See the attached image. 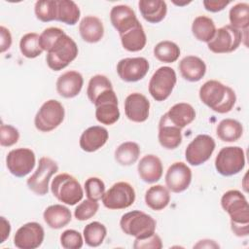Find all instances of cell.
<instances>
[{
	"mask_svg": "<svg viewBox=\"0 0 249 249\" xmlns=\"http://www.w3.org/2000/svg\"><path fill=\"white\" fill-rule=\"evenodd\" d=\"M36 163L34 152L29 148L11 150L6 157V165L11 174L16 177H24L29 174Z\"/></svg>",
	"mask_w": 249,
	"mask_h": 249,
	"instance_id": "obj_14",
	"label": "cell"
},
{
	"mask_svg": "<svg viewBox=\"0 0 249 249\" xmlns=\"http://www.w3.org/2000/svg\"><path fill=\"white\" fill-rule=\"evenodd\" d=\"M51 191L53 196L67 205L77 204L84 196L81 184L74 176L68 173L56 175L52 181Z\"/></svg>",
	"mask_w": 249,
	"mask_h": 249,
	"instance_id": "obj_5",
	"label": "cell"
},
{
	"mask_svg": "<svg viewBox=\"0 0 249 249\" xmlns=\"http://www.w3.org/2000/svg\"><path fill=\"white\" fill-rule=\"evenodd\" d=\"M166 115L170 123L181 129L189 125L196 119V111L194 107L185 102L174 104L168 112H166Z\"/></svg>",
	"mask_w": 249,
	"mask_h": 249,
	"instance_id": "obj_28",
	"label": "cell"
},
{
	"mask_svg": "<svg viewBox=\"0 0 249 249\" xmlns=\"http://www.w3.org/2000/svg\"><path fill=\"white\" fill-rule=\"evenodd\" d=\"M56 20L68 25H75L81 16L78 5L72 0H56Z\"/></svg>",
	"mask_w": 249,
	"mask_h": 249,
	"instance_id": "obj_32",
	"label": "cell"
},
{
	"mask_svg": "<svg viewBox=\"0 0 249 249\" xmlns=\"http://www.w3.org/2000/svg\"><path fill=\"white\" fill-rule=\"evenodd\" d=\"M142 18L150 23H159L166 16L167 5L162 0H140L138 2Z\"/></svg>",
	"mask_w": 249,
	"mask_h": 249,
	"instance_id": "obj_27",
	"label": "cell"
},
{
	"mask_svg": "<svg viewBox=\"0 0 249 249\" xmlns=\"http://www.w3.org/2000/svg\"><path fill=\"white\" fill-rule=\"evenodd\" d=\"M174 3V2H173ZM190 2H186V3H174L175 5H178V6H183V5H187V4H189Z\"/></svg>",
	"mask_w": 249,
	"mask_h": 249,
	"instance_id": "obj_51",
	"label": "cell"
},
{
	"mask_svg": "<svg viewBox=\"0 0 249 249\" xmlns=\"http://www.w3.org/2000/svg\"><path fill=\"white\" fill-rule=\"evenodd\" d=\"M43 218L45 223L51 229L59 230L71 222L72 215L71 211L66 206L62 204H53L45 209Z\"/></svg>",
	"mask_w": 249,
	"mask_h": 249,
	"instance_id": "obj_26",
	"label": "cell"
},
{
	"mask_svg": "<svg viewBox=\"0 0 249 249\" xmlns=\"http://www.w3.org/2000/svg\"><path fill=\"white\" fill-rule=\"evenodd\" d=\"M194 248H219V244H217L214 240L210 239H202L199 240Z\"/></svg>",
	"mask_w": 249,
	"mask_h": 249,
	"instance_id": "obj_50",
	"label": "cell"
},
{
	"mask_svg": "<svg viewBox=\"0 0 249 249\" xmlns=\"http://www.w3.org/2000/svg\"><path fill=\"white\" fill-rule=\"evenodd\" d=\"M154 55L160 62L172 63L180 56V48L174 42L164 40L159 42L154 47Z\"/></svg>",
	"mask_w": 249,
	"mask_h": 249,
	"instance_id": "obj_35",
	"label": "cell"
},
{
	"mask_svg": "<svg viewBox=\"0 0 249 249\" xmlns=\"http://www.w3.org/2000/svg\"><path fill=\"white\" fill-rule=\"evenodd\" d=\"M107 234L106 227L100 222L94 221L88 224L83 231L86 243L90 247H97L102 244Z\"/></svg>",
	"mask_w": 249,
	"mask_h": 249,
	"instance_id": "obj_37",
	"label": "cell"
},
{
	"mask_svg": "<svg viewBox=\"0 0 249 249\" xmlns=\"http://www.w3.org/2000/svg\"><path fill=\"white\" fill-rule=\"evenodd\" d=\"M64 117L63 105L55 99H50L44 102L36 113L34 124L39 131L50 132L63 122Z\"/></svg>",
	"mask_w": 249,
	"mask_h": 249,
	"instance_id": "obj_6",
	"label": "cell"
},
{
	"mask_svg": "<svg viewBox=\"0 0 249 249\" xmlns=\"http://www.w3.org/2000/svg\"><path fill=\"white\" fill-rule=\"evenodd\" d=\"M110 20L120 36L129 31L140 22L135 12L127 5L114 6L110 11Z\"/></svg>",
	"mask_w": 249,
	"mask_h": 249,
	"instance_id": "obj_19",
	"label": "cell"
},
{
	"mask_svg": "<svg viewBox=\"0 0 249 249\" xmlns=\"http://www.w3.org/2000/svg\"><path fill=\"white\" fill-rule=\"evenodd\" d=\"M0 221H1V241H0V243H3L10 235L11 225H10V222L3 216L0 218Z\"/></svg>",
	"mask_w": 249,
	"mask_h": 249,
	"instance_id": "obj_49",
	"label": "cell"
},
{
	"mask_svg": "<svg viewBox=\"0 0 249 249\" xmlns=\"http://www.w3.org/2000/svg\"><path fill=\"white\" fill-rule=\"evenodd\" d=\"M217 136L224 142H235L243 134L242 124L233 119L222 120L216 128Z\"/></svg>",
	"mask_w": 249,
	"mask_h": 249,
	"instance_id": "obj_31",
	"label": "cell"
},
{
	"mask_svg": "<svg viewBox=\"0 0 249 249\" xmlns=\"http://www.w3.org/2000/svg\"><path fill=\"white\" fill-rule=\"evenodd\" d=\"M45 231L37 222H28L16 231L14 244L19 249H36L44 241Z\"/></svg>",
	"mask_w": 249,
	"mask_h": 249,
	"instance_id": "obj_15",
	"label": "cell"
},
{
	"mask_svg": "<svg viewBox=\"0 0 249 249\" xmlns=\"http://www.w3.org/2000/svg\"><path fill=\"white\" fill-rule=\"evenodd\" d=\"M231 26L247 31L249 26V5L247 3H237L231 8L229 13Z\"/></svg>",
	"mask_w": 249,
	"mask_h": 249,
	"instance_id": "obj_36",
	"label": "cell"
},
{
	"mask_svg": "<svg viewBox=\"0 0 249 249\" xmlns=\"http://www.w3.org/2000/svg\"><path fill=\"white\" fill-rule=\"evenodd\" d=\"M192 182V170L182 161L172 163L165 174V184L172 193H182Z\"/></svg>",
	"mask_w": 249,
	"mask_h": 249,
	"instance_id": "obj_17",
	"label": "cell"
},
{
	"mask_svg": "<svg viewBox=\"0 0 249 249\" xmlns=\"http://www.w3.org/2000/svg\"><path fill=\"white\" fill-rule=\"evenodd\" d=\"M242 39V31L227 24L216 29L215 35L207 43V47L214 53H228L235 51Z\"/></svg>",
	"mask_w": 249,
	"mask_h": 249,
	"instance_id": "obj_9",
	"label": "cell"
},
{
	"mask_svg": "<svg viewBox=\"0 0 249 249\" xmlns=\"http://www.w3.org/2000/svg\"><path fill=\"white\" fill-rule=\"evenodd\" d=\"M113 89L111 81L104 75L97 74L92 76L89 79L88 89H87V94L89 99V101L93 104L95 99L106 89Z\"/></svg>",
	"mask_w": 249,
	"mask_h": 249,
	"instance_id": "obj_39",
	"label": "cell"
},
{
	"mask_svg": "<svg viewBox=\"0 0 249 249\" xmlns=\"http://www.w3.org/2000/svg\"><path fill=\"white\" fill-rule=\"evenodd\" d=\"M245 166V154L238 146L222 148L216 159L215 168L223 176H232L239 173Z\"/></svg>",
	"mask_w": 249,
	"mask_h": 249,
	"instance_id": "obj_7",
	"label": "cell"
},
{
	"mask_svg": "<svg viewBox=\"0 0 249 249\" xmlns=\"http://www.w3.org/2000/svg\"><path fill=\"white\" fill-rule=\"evenodd\" d=\"M56 0H39L35 3L34 13L43 22L56 20Z\"/></svg>",
	"mask_w": 249,
	"mask_h": 249,
	"instance_id": "obj_40",
	"label": "cell"
},
{
	"mask_svg": "<svg viewBox=\"0 0 249 249\" xmlns=\"http://www.w3.org/2000/svg\"><path fill=\"white\" fill-rule=\"evenodd\" d=\"M79 32L87 43H97L104 35V26L101 19L95 16H86L79 23Z\"/></svg>",
	"mask_w": 249,
	"mask_h": 249,
	"instance_id": "obj_25",
	"label": "cell"
},
{
	"mask_svg": "<svg viewBox=\"0 0 249 249\" xmlns=\"http://www.w3.org/2000/svg\"><path fill=\"white\" fill-rule=\"evenodd\" d=\"M58 171L57 163L49 157H42L35 172L27 179L26 184L30 191L38 196H45L49 192V182L52 176Z\"/></svg>",
	"mask_w": 249,
	"mask_h": 249,
	"instance_id": "obj_10",
	"label": "cell"
},
{
	"mask_svg": "<svg viewBox=\"0 0 249 249\" xmlns=\"http://www.w3.org/2000/svg\"><path fill=\"white\" fill-rule=\"evenodd\" d=\"M98 208L99 204L97 201L88 198L78 204V206L75 208L74 216L79 221H86L93 217L98 211Z\"/></svg>",
	"mask_w": 249,
	"mask_h": 249,
	"instance_id": "obj_42",
	"label": "cell"
},
{
	"mask_svg": "<svg viewBox=\"0 0 249 249\" xmlns=\"http://www.w3.org/2000/svg\"><path fill=\"white\" fill-rule=\"evenodd\" d=\"M231 2L224 0H204L203 6L206 11L211 13H217L223 11Z\"/></svg>",
	"mask_w": 249,
	"mask_h": 249,
	"instance_id": "obj_47",
	"label": "cell"
},
{
	"mask_svg": "<svg viewBox=\"0 0 249 249\" xmlns=\"http://www.w3.org/2000/svg\"><path fill=\"white\" fill-rule=\"evenodd\" d=\"M216 32V26L212 18L205 16L196 17L192 24V33L200 42L208 43Z\"/></svg>",
	"mask_w": 249,
	"mask_h": 249,
	"instance_id": "obj_33",
	"label": "cell"
},
{
	"mask_svg": "<svg viewBox=\"0 0 249 249\" xmlns=\"http://www.w3.org/2000/svg\"><path fill=\"white\" fill-rule=\"evenodd\" d=\"M170 201L169 190L162 185L150 187L145 193L146 205L155 211L164 209Z\"/></svg>",
	"mask_w": 249,
	"mask_h": 249,
	"instance_id": "obj_29",
	"label": "cell"
},
{
	"mask_svg": "<svg viewBox=\"0 0 249 249\" xmlns=\"http://www.w3.org/2000/svg\"><path fill=\"white\" fill-rule=\"evenodd\" d=\"M79 50L76 42L66 33L61 35L47 52L46 61L53 71L66 68L78 55Z\"/></svg>",
	"mask_w": 249,
	"mask_h": 249,
	"instance_id": "obj_3",
	"label": "cell"
},
{
	"mask_svg": "<svg viewBox=\"0 0 249 249\" xmlns=\"http://www.w3.org/2000/svg\"><path fill=\"white\" fill-rule=\"evenodd\" d=\"M215 147V140L210 135L198 134L187 146L185 159L193 166L200 165L210 159Z\"/></svg>",
	"mask_w": 249,
	"mask_h": 249,
	"instance_id": "obj_12",
	"label": "cell"
},
{
	"mask_svg": "<svg viewBox=\"0 0 249 249\" xmlns=\"http://www.w3.org/2000/svg\"><path fill=\"white\" fill-rule=\"evenodd\" d=\"M149 62L145 57H126L117 64V73L121 80L133 83L142 80L149 71Z\"/></svg>",
	"mask_w": 249,
	"mask_h": 249,
	"instance_id": "obj_16",
	"label": "cell"
},
{
	"mask_svg": "<svg viewBox=\"0 0 249 249\" xmlns=\"http://www.w3.org/2000/svg\"><path fill=\"white\" fill-rule=\"evenodd\" d=\"M12 35L10 30L5 26H0V52L5 53L11 48Z\"/></svg>",
	"mask_w": 249,
	"mask_h": 249,
	"instance_id": "obj_48",
	"label": "cell"
},
{
	"mask_svg": "<svg viewBox=\"0 0 249 249\" xmlns=\"http://www.w3.org/2000/svg\"><path fill=\"white\" fill-rule=\"evenodd\" d=\"M158 139L160 146L167 150L176 149L182 143L181 128L170 123L166 113L160 120Z\"/></svg>",
	"mask_w": 249,
	"mask_h": 249,
	"instance_id": "obj_21",
	"label": "cell"
},
{
	"mask_svg": "<svg viewBox=\"0 0 249 249\" xmlns=\"http://www.w3.org/2000/svg\"><path fill=\"white\" fill-rule=\"evenodd\" d=\"M120 37L123 48L132 53L143 50L147 43L146 33L140 22L129 31L121 35Z\"/></svg>",
	"mask_w": 249,
	"mask_h": 249,
	"instance_id": "obj_30",
	"label": "cell"
},
{
	"mask_svg": "<svg viewBox=\"0 0 249 249\" xmlns=\"http://www.w3.org/2000/svg\"><path fill=\"white\" fill-rule=\"evenodd\" d=\"M103 205L111 210L125 209L135 200V191L127 182H117L102 196Z\"/></svg>",
	"mask_w": 249,
	"mask_h": 249,
	"instance_id": "obj_11",
	"label": "cell"
},
{
	"mask_svg": "<svg viewBox=\"0 0 249 249\" xmlns=\"http://www.w3.org/2000/svg\"><path fill=\"white\" fill-rule=\"evenodd\" d=\"M137 171L140 179L148 184L158 182L162 176V163L159 157L155 155H146L141 158L137 165Z\"/></svg>",
	"mask_w": 249,
	"mask_h": 249,
	"instance_id": "obj_23",
	"label": "cell"
},
{
	"mask_svg": "<svg viewBox=\"0 0 249 249\" xmlns=\"http://www.w3.org/2000/svg\"><path fill=\"white\" fill-rule=\"evenodd\" d=\"M84 78L81 73L69 70L62 73L56 80V91L64 98H73L77 96L83 88Z\"/></svg>",
	"mask_w": 249,
	"mask_h": 249,
	"instance_id": "obj_20",
	"label": "cell"
},
{
	"mask_svg": "<svg viewBox=\"0 0 249 249\" xmlns=\"http://www.w3.org/2000/svg\"><path fill=\"white\" fill-rule=\"evenodd\" d=\"M150 101L139 92H133L124 100V114L126 118L134 123H143L149 117Z\"/></svg>",
	"mask_w": 249,
	"mask_h": 249,
	"instance_id": "obj_18",
	"label": "cell"
},
{
	"mask_svg": "<svg viewBox=\"0 0 249 249\" xmlns=\"http://www.w3.org/2000/svg\"><path fill=\"white\" fill-rule=\"evenodd\" d=\"M65 32L58 27H48L40 34V46L43 51L48 52L53 44Z\"/></svg>",
	"mask_w": 249,
	"mask_h": 249,
	"instance_id": "obj_45",
	"label": "cell"
},
{
	"mask_svg": "<svg viewBox=\"0 0 249 249\" xmlns=\"http://www.w3.org/2000/svg\"><path fill=\"white\" fill-rule=\"evenodd\" d=\"M179 70L185 80L198 82L206 73V64L198 56L187 55L179 62Z\"/></svg>",
	"mask_w": 249,
	"mask_h": 249,
	"instance_id": "obj_24",
	"label": "cell"
},
{
	"mask_svg": "<svg viewBox=\"0 0 249 249\" xmlns=\"http://www.w3.org/2000/svg\"><path fill=\"white\" fill-rule=\"evenodd\" d=\"M134 249H160L162 248V242L160 235L153 233L145 238H135L133 243Z\"/></svg>",
	"mask_w": 249,
	"mask_h": 249,
	"instance_id": "obj_46",
	"label": "cell"
},
{
	"mask_svg": "<svg viewBox=\"0 0 249 249\" xmlns=\"http://www.w3.org/2000/svg\"><path fill=\"white\" fill-rule=\"evenodd\" d=\"M198 95L203 104L219 114L229 113L236 102L234 90L216 80L205 82L200 87Z\"/></svg>",
	"mask_w": 249,
	"mask_h": 249,
	"instance_id": "obj_2",
	"label": "cell"
},
{
	"mask_svg": "<svg viewBox=\"0 0 249 249\" xmlns=\"http://www.w3.org/2000/svg\"><path fill=\"white\" fill-rule=\"evenodd\" d=\"M19 139L18 130L11 125L2 124L0 127V145L2 147H11L18 143Z\"/></svg>",
	"mask_w": 249,
	"mask_h": 249,
	"instance_id": "obj_44",
	"label": "cell"
},
{
	"mask_svg": "<svg viewBox=\"0 0 249 249\" xmlns=\"http://www.w3.org/2000/svg\"><path fill=\"white\" fill-rule=\"evenodd\" d=\"M176 82L175 70L169 66H161L150 79L149 92L156 101H164L171 94Z\"/></svg>",
	"mask_w": 249,
	"mask_h": 249,
	"instance_id": "obj_8",
	"label": "cell"
},
{
	"mask_svg": "<svg viewBox=\"0 0 249 249\" xmlns=\"http://www.w3.org/2000/svg\"><path fill=\"white\" fill-rule=\"evenodd\" d=\"M19 50L26 58H35L43 53L40 46V35L35 32L24 34L19 41Z\"/></svg>",
	"mask_w": 249,
	"mask_h": 249,
	"instance_id": "obj_38",
	"label": "cell"
},
{
	"mask_svg": "<svg viewBox=\"0 0 249 249\" xmlns=\"http://www.w3.org/2000/svg\"><path fill=\"white\" fill-rule=\"evenodd\" d=\"M85 192L89 199L98 201L105 193V184L98 177H89L85 182Z\"/></svg>",
	"mask_w": 249,
	"mask_h": 249,
	"instance_id": "obj_41",
	"label": "cell"
},
{
	"mask_svg": "<svg viewBox=\"0 0 249 249\" xmlns=\"http://www.w3.org/2000/svg\"><path fill=\"white\" fill-rule=\"evenodd\" d=\"M93 104L95 106V118L100 124L111 125L120 119L118 97L113 89L103 91Z\"/></svg>",
	"mask_w": 249,
	"mask_h": 249,
	"instance_id": "obj_13",
	"label": "cell"
},
{
	"mask_svg": "<svg viewBox=\"0 0 249 249\" xmlns=\"http://www.w3.org/2000/svg\"><path fill=\"white\" fill-rule=\"evenodd\" d=\"M140 156V147L137 143L126 141L117 147L114 153L115 160L124 166L135 163Z\"/></svg>",
	"mask_w": 249,
	"mask_h": 249,
	"instance_id": "obj_34",
	"label": "cell"
},
{
	"mask_svg": "<svg viewBox=\"0 0 249 249\" xmlns=\"http://www.w3.org/2000/svg\"><path fill=\"white\" fill-rule=\"evenodd\" d=\"M222 208L231 218V229L239 237L249 234V207L245 196L237 190H230L221 197Z\"/></svg>",
	"mask_w": 249,
	"mask_h": 249,
	"instance_id": "obj_1",
	"label": "cell"
},
{
	"mask_svg": "<svg viewBox=\"0 0 249 249\" xmlns=\"http://www.w3.org/2000/svg\"><path fill=\"white\" fill-rule=\"evenodd\" d=\"M83 243L82 234L75 230H66L60 235V244L65 249H80Z\"/></svg>",
	"mask_w": 249,
	"mask_h": 249,
	"instance_id": "obj_43",
	"label": "cell"
},
{
	"mask_svg": "<svg viewBox=\"0 0 249 249\" xmlns=\"http://www.w3.org/2000/svg\"><path fill=\"white\" fill-rule=\"evenodd\" d=\"M109 134L108 130L100 125L89 126L81 134L79 144L83 151L92 153L102 148L107 140Z\"/></svg>",
	"mask_w": 249,
	"mask_h": 249,
	"instance_id": "obj_22",
	"label": "cell"
},
{
	"mask_svg": "<svg viewBox=\"0 0 249 249\" xmlns=\"http://www.w3.org/2000/svg\"><path fill=\"white\" fill-rule=\"evenodd\" d=\"M157 222L147 213L140 210H133L124 213L120 220V227L122 231L135 238H145L156 231Z\"/></svg>",
	"mask_w": 249,
	"mask_h": 249,
	"instance_id": "obj_4",
	"label": "cell"
}]
</instances>
